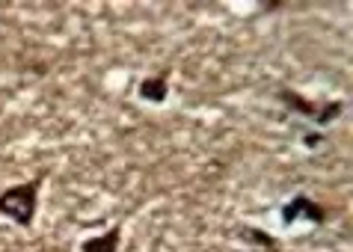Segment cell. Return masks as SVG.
Returning a JSON list of instances; mask_svg holds the SVG:
<instances>
[{
	"label": "cell",
	"instance_id": "obj_3",
	"mask_svg": "<svg viewBox=\"0 0 353 252\" xmlns=\"http://www.w3.org/2000/svg\"><path fill=\"white\" fill-rule=\"evenodd\" d=\"M297 217H306L312 222H323L327 217H323V208L315 205V202H309L306 196H294L285 208H282V220H285V226L288 222H294Z\"/></svg>",
	"mask_w": 353,
	"mask_h": 252
},
{
	"label": "cell",
	"instance_id": "obj_5",
	"mask_svg": "<svg viewBox=\"0 0 353 252\" xmlns=\"http://www.w3.org/2000/svg\"><path fill=\"white\" fill-rule=\"evenodd\" d=\"M140 95L149 101H163L166 98V74H158V77H149V81L140 83Z\"/></svg>",
	"mask_w": 353,
	"mask_h": 252
},
{
	"label": "cell",
	"instance_id": "obj_2",
	"mask_svg": "<svg viewBox=\"0 0 353 252\" xmlns=\"http://www.w3.org/2000/svg\"><path fill=\"white\" fill-rule=\"evenodd\" d=\"M279 98H282V104H288L291 110H300V113H306L309 119H315L318 125H330L336 116L341 113V104L339 101H327V104H312V101H306V98H300L297 92H291V90H285V92H279Z\"/></svg>",
	"mask_w": 353,
	"mask_h": 252
},
{
	"label": "cell",
	"instance_id": "obj_4",
	"mask_svg": "<svg viewBox=\"0 0 353 252\" xmlns=\"http://www.w3.org/2000/svg\"><path fill=\"white\" fill-rule=\"evenodd\" d=\"M119 240H122V226H113L107 235L101 238H90L81 244V252H119Z\"/></svg>",
	"mask_w": 353,
	"mask_h": 252
},
{
	"label": "cell",
	"instance_id": "obj_1",
	"mask_svg": "<svg viewBox=\"0 0 353 252\" xmlns=\"http://www.w3.org/2000/svg\"><path fill=\"white\" fill-rule=\"evenodd\" d=\"M39 184H42V178H33L27 184H15V187L3 190L0 193V214L18 222V226H30L39 208Z\"/></svg>",
	"mask_w": 353,
	"mask_h": 252
}]
</instances>
